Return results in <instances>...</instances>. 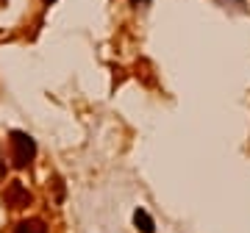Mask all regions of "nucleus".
Here are the masks:
<instances>
[{
	"mask_svg": "<svg viewBox=\"0 0 250 233\" xmlns=\"http://www.w3.org/2000/svg\"><path fill=\"white\" fill-rule=\"evenodd\" d=\"M28 200H31V194H28L25 189H22V183H11L9 192H6V206H11V208L25 206Z\"/></svg>",
	"mask_w": 250,
	"mask_h": 233,
	"instance_id": "nucleus-2",
	"label": "nucleus"
},
{
	"mask_svg": "<svg viewBox=\"0 0 250 233\" xmlns=\"http://www.w3.org/2000/svg\"><path fill=\"white\" fill-rule=\"evenodd\" d=\"M131 3H134V6H147L150 0H131Z\"/></svg>",
	"mask_w": 250,
	"mask_h": 233,
	"instance_id": "nucleus-5",
	"label": "nucleus"
},
{
	"mask_svg": "<svg viewBox=\"0 0 250 233\" xmlns=\"http://www.w3.org/2000/svg\"><path fill=\"white\" fill-rule=\"evenodd\" d=\"M134 225H136V231H142V233H153L156 231V222H153V216L145 211V208H136L134 211Z\"/></svg>",
	"mask_w": 250,
	"mask_h": 233,
	"instance_id": "nucleus-3",
	"label": "nucleus"
},
{
	"mask_svg": "<svg viewBox=\"0 0 250 233\" xmlns=\"http://www.w3.org/2000/svg\"><path fill=\"white\" fill-rule=\"evenodd\" d=\"M45 3H53V0H45Z\"/></svg>",
	"mask_w": 250,
	"mask_h": 233,
	"instance_id": "nucleus-6",
	"label": "nucleus"
},
{
	"mask_svg": "<svg viewBox=\"0 0 250 233\" xmlns=\"http://www.w3.org/2000/svg\"><path fill=\"white\" fill-rule=\"evenodd\" d=\"M34 155H36V142L22 131H14L11 134V161H14V167L25 170L28 164L34 161Z\"/></svg>",
	"mask_w": 250,
	"mask_h": 233,
	"instance_id": "nucleus-1",
	"label": "nucleus"
},
{
	"mask_svg": "<svg viewBox=\"0 0 250 233\" xmlns=\"http://www.w3.org/2000/svg\"><path fill=\"white\" fill-rule=\"evenodd\" d=\"M14 233H47V228H45L42 219H22V222L14 228Z\"/></svg>",
	"mask_w": 250,
	"mask_h": 233,
	"instance_id": "nucleus-4",
	"label": "nucleus"
}]
</instances>
